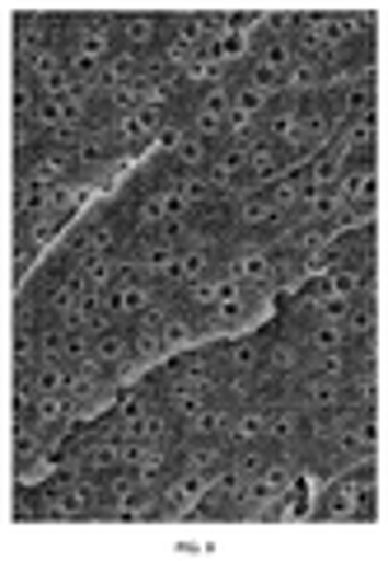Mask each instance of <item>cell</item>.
I'll list each match as a JSON object with an SVG mask.
<instances>
[{
    "label": "cell",
    "mask_w": 388,
    "mask_h": 561,
    "mask_svg": "<svg viewBox=\"0 0 388 561\" xmlns=\"http://www.w3.org/2000/svg\"><path fill=\"white\" fill-rule=\"evenodd\" d=\"M313 524H375L379 519V463L361 459L356 468L332 472L323 491L309 501Z\"/></svg>",
    "instance_id": "cell-1"
},
{
    "label": "cell",
    "mask_w": 388,
    "mask_h": 561,
    "mask_svg": "<svg viewBox=\"0 0 388 561\" xmlns=\"http://www.w3.org/2000/svg\"><path fill=\"white\" fill-rule=\"evenodd\" d=\"M272 290L249 286V280L220 276V300L210 309V337H235V332H249L258 323L272 319Z\"/></svg>",
    "instance_id": "cell-2"
},
{
    "label": "cell",
    "mask_w": 388,
    "mask_h": 561,
    "mask_svg": "<svg viewBox=\"0 0 388 561\" xmlns=\"http://www.w3.org/2000/svg\"><path fill=\"white\" fill-rule=\"evenodd\" d=\"M262 323L249 332H235V337H210L216 351V379H258L262 370Z\"/></svg>",
    "instance_id": "cell-3"
},
{
    "label": "cell",
    "mask_w": 388,
    "mask_h": 561,
    "mask_svg": "<svg viewBox=\"0 0 388 561\" xmlns=\"http://www.w3.org/2000/svg\"><path fill=\"white\" fill-rule=\"evenodd\" d=\"M295 478H299V468L286 463V459H272L262 472H253V478H249V491H243V519H267V515H272V505L286 496Z\"/></svg>",
    "instance_id": "cell-4"
},
{
    "label": "cell",
    "mask_w": 388,
    "mask_h": 561,
    "mask_svg": "<svg viewBox=\"0 0 388 561\" xmlns=\"http://www.w3.org/2000/svg\"><path fill=\"white\" fill-rule=\"evenodd\" d=\"M169 28V10H122L117 14V47L132 51V57H155Z\"/></svg>",
    "instance_id": "cell-5"
},
{
    "label": "cell",
    "mask_w": 388,
    "mask_h": 561,
    "mask_svg": "<svg viewBox=\"0 0 388 561\" xmlns=\"http://www.w3.org/2000/svg\"><path fill=\"white\" fill-rule=\"evenodd\" d=\"M267 449L272 459H286L299 468V454L309 445V431H305V412L295 408V402H281V408H267Z\"/></svg>",
    "instance_id": "cell-6"
},
{
    "label": "cell",
    "mask_w": 388,
    "mask_h": 561,
    "mask_svg": "<svg viewBox=\"0 0 388 561\" xmlns=\"http://www.w3.org/2000/svg\"><path fill=\"white\" fill-rule=\"evenodd\" d=\"M243 491H249V478L235 468H220L216 478L206 482L192 519H243Z\"/></svg>",
    "instance_id": "cell-7"
},
{
    "label": "cell",
    "mask_w": 388,
    "mask_h": 561,
    "mask_svg": "<svg viewBox=\"0 0 388 561\" xmlns=\"http://www.w3.org/2000/svg\"><path fill=\"white\" fill-rule=\"evenodd\" d=\"M43 51H61V14L20 10L14 14V57H43Z\"/></svg>",
    "instance_id": "cell-8"
},
{
    "label": "cell",
    "mask_w": 388,
    "mask_h": 561,
    "mask_svg": "<svg viewBox=\"0 0 388 561\" xmlns=\"http://www.w3.org/2000/svg\"><path fill=\"white\" fill-rule=\"evenodd\" d=\"M66 230H70V220L61 216V210H52V206L33 210V216H14V243H24V249L43 253V257L57 249Z\"/></svg>",
    "instance_id": "cell-9"
},
{
    "label": "cell",
    "mask_w": 388,
    "mask_h": 561,
    "mask_svg": "<svg viewBox=\"0 0 388 561\" xmlns=\"http://www.w3.org/2000/svg\"><path fill=\"white\" fill-rule=\"evenodd\" d=\"M14 421H28V426H38L47 440L57 445L80 416H76V402H70V393H43L38 402H33V412H28V416H14Z\"/></svg>",
    "instance_id": "cell-10"
},
{
    "label": "cell",
    "mask_w": 388,
    "mask_h": 561,
    "mask_svg": "<svg viewBox=\"0 0 388 561\" xmlns=\"http://www.w3.org/2000/svg\"><path fill=\"white\" fill-rule=\"evenodd\" d=\"M206 482H210L206 472L183 468L179 478H173V482L160 491V501H164V519H192V515H197V501H202Z\"/></svg>",
    "instance_id": "cell-11"
},
{
    "label": "cell",
    "mask_w": 388,
    "mask_h": 561,
    "mask_svg": "<svg viewBox=\"0 0 388 561\" xmlns=\"http://www.w3.org/2000/svg\"><path fill=\"white\" fill-rule=\"evenodd\" d=\"M295 169V154L286 146H272V140H258V146H249V192L253 187H272L281 173Z\"/></svg>",
    "instance_id": "cell-12"
},
{
    "label": "cell",
    "mask_w": 388,
    "mask_h": 561,
    "mask_svg": "<svg viewBox=\"0 0 388 561\" xmlns=\"http://www.w3.org/2000/svg\"><path fill=\"white\" fill-rule=\"evenodd\" d=\"M99 519H122V511H127V501L140 491L136 482V468H113L109 478H99Z\"/></svg>",
    "instance_id": "cell-13"
},
{
    "label": "cell",
    "mask_w": 388,
    "mask_h": 561,
    "mask_svg": "<svg viewBox=\"0 0 388 561\" xmlns=\"http://www.w3.org/2000/svg\"><path fill=\"white\" fill-rule=\"evenodd\" d=\"M80 472V478H90V482H99V478H109L113 468H122V440H113V435H99L94 445H84L80 449V459L70 463Z\"/></svg>",
    "instance_id": "cell-14"
},
{
    "label": "cell",
    "mask_w": 388,
    "mask_h": 561,
    "mask_svg": "<svg viewBox=\"0 0 388 561\" xmlns=\"http://www.w3.org/2000/svg\"><path fill=\"white\" fill-rule=\"evenodd\" d=\"M338 323H342V342H379V295L346 305Z\"/></svg>",
    "instance_id": "cell-15"
},
{
    "label": "cell",
    "mask_w": 388,
    "mask_h": 561,
    "mask_svg": "<svg viewBox=\"0 0 388 561\" xmlns=\"http://www.w3.org/2000/svg\"><path fill=\"white\" fill-rule=\"evenodd\" d=\"M146 76V57H132V51H117L99 66V84L94 90H132V84Z\"/></svg>",
    "instance_id": "cell-16"
},
{
    "label": "cell",
    "mask_w": 388,
    "mask_h": 561,
    "mask_svg": "<svg viewBox=\"0 0 388 561\" xmlns=\"http://www.w3.org/2000/svg\"><path fill=\"white\" fill-rule=\"evenodd\" d=\"M262 435H267V412L258 402H243V408L229 412V431H225L229 445H258Z\"/></svg>",
    "instance_id": "cell-17"
},
{
    "label": "cell",
    "mask_w": 388,
    "mask_h": 561,
    "mask_svg": "<svg viewBox=\"0 0 388 561\" xmlns=\"http://www.w3.org/2000/svg\"><path fill=\"white\" fill-rule=\"evenodd\" d=\"M160 342H164L169 356H179V351L197 346V342H206V337L197 332V323H192L187 313H179V309H160Z\"/></svg>",
    "instance_id": "cell-18"
},
{
    "label": "cell",
    "mask_w": 388,
    "mask_h": 561,
    "mask_svg": "<svg viewBox=\"0 0 388 561\" xmlns=\"http://www.w3.org/2000/svg\"><path fill=\"white\" fill-rule=\"evenodd\" d=\"M342 202L351 206H365V202H379V169H346L338 179Z\"/></svg>",
    "instance_id": "cell-19"
},
{
    "label": "cell",
    "mask_w": 388,
    "mask_h": 561,
    "mask_svg": "<svg viewBox=\"0 0 388 561\" xmlns=\"http://www.w3.org/2000/svg\"><path fill=\"white\" fill-rule=\"evenodd\" d=\"M309 515V478L299 472V478L290 482V491L281 496L276 505H272V515H267V524H281V519H305Z\"/></svg>",
    "instance_id": "cell-20"
},
{
    "label": "cell",
    "mask_w": 388,
    "mask_h": 561,
    "mask_svg": "<svg viewBox=\"0 0 388 561\" xmlns=\"http://www.w3.org/2000/svg\"><path fill=\"white\" fill-rule=\"evenodd\" d=\"M299 346L309 351V356H323V351H342V323L338 319H313L305 328V337H299Z\"/></svg>",
    "instance_id": "cell-21"
},
{
    "label": "cell",
    "mask_w": 388,
    "mask_h": 561,
    "mask_svg": "<svg viewBox=\"0 0 388 561\" xmlns=\"http://www.w3.org/2000/svg\"><path fill=\"white\" fill-rule=\"evenodd\" d=\"M267 463H272L267 440H258V445H229V468L243 472V478H253V472H262Z\"/></svg>",
    "instance_id": "cell-22"
}]
</instances>
